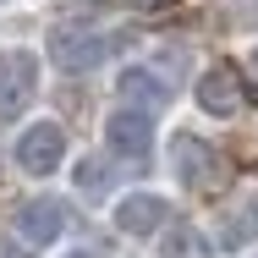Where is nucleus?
Segmentation results:
<instances>
[{
	"instance_id": "1",
	"label": "nucleus",
	"mask_w": 258,
	"mask_h": 258,
	"mask_svg": "<svg viewBox=\"0 0 258 258\" xmlns=\"http://www.w3.org/2000/svg\"><path fill=\"white\" fill-rule=\"evenodd\" d=\"M170 170H176L181 187H192V192H209V187L225 181V159L214 154L204 138H192V132H176V138H170Z\"/></svg>"
},
{
	"instance_id": "2",
	"label": "nucleus",
	"mask_w": 258,
	"mask_h": 258,
	"mask_svg": "<svg viewBox=\"0 0 258 258\" xmlns=\"http://www.w3.org/2000/svg\"><path fill=\"white\" fill-rule=\"evenodd\" d=\"M39 94V55L33 50H0V121H17Z\"/></svg>"
},
{
	"instance_id": "3",
	"label": "nucleus",
	"mask_w": 258,
	"mask_h": 258,
	"mask_svg": "<svg viewBox=\"0 0 258 258\" xmlns=\"http://www.w3.org/2000/svg\"><path fill=\"white\" fill-rule=\"evenodd\" d=\"M60 159H66V126H55V121H39L17 138V165L28 176H50L60 170Z\"/></svg>"
},
{
	"instance_id": "4",
	"label": "nucleus",
	"mask_w": 258,
	"mask_h": 258,
	"mask_svg": "<svg viewBox=\"0 0 258 258\" xmlns=\"http://www.w3.org/2000/svg\"><path fill=\"white\" fill-rule=\"evenodd\" d=\"M247 83L231 72V66H209L204 77H198V104H204L209 115H236V110H247Z\"/></svg>"
},
{
	"instance_id": "5",
	"label": "nucleus",
	"mask_w": 258,
	"mask_h": 258,
	"mask_svg": "<svg viewBox=\"0 0 258 258\" xmlns=\"http://www.w3.org/2000/svg\"><path fill=\"white\" fill-rule=\"evenodd\" d=\"M165 214H170V204H165L159 192H126V198L115 204V231H126V236H154L159 225H165Z\"/></svg>"
},
{
	"instance_id": "6",
	"label": "nucleus",
	"mask_w": 258,
	"mask_h": 258,
	"mask_svg": "<svg viewBox=\"0 0 258 258\" xmlns=\"http://www.w3.org/2000/svg\"><path fill=\"white\" fill-rule=\"evenodd\" d=\"M50 60L66 72H94L104 60V39L99 33H72V28H55L50 33Z\"/></svg>"
},
{
	"instance_id": "7",
	"label": "nucleus",
	"mask_w": 258,
	"mask_h": 258,
	"mask_svg": "<svg viewBox=\"0 0 258 258\" xmlns=\"http://www.w3.org/2000/svg\"><path fill=\"white\" fill-rule=\"evenodd\" d=\"M104 138H110V149L121 159H143L149 143H154V126H149L143 110H115V115L104 121Z\"/></svg>"
},
{
	"instance_id": "8",
	"label": "nucleus",
	"mask_w": 258,
	"mask_h": 258,
	"mask_svg": "<svg viewBox=\"0 0 258 258\" xmlns=\"http://www.w3.org/2000/svg\"><path fill=\"white\" fill-rule=\"evenodd\" d=\"M17 231H22L33 247H44V242H55V236L66 231V209L55 204V198H33V204L17 209Z\"/></svg>"
},
{
	"instance_id": "9",
	"label": "nucleus",
	"mask_w": 258,
	"mask_h": 258,
	"mask_svg": "<svg viewBox=\"0 0 258 258\" xmlns=\"http://www.w3.org/2000/svg\"><path fill=\"white\" fill-rule=\"evenodd\" d=\"M121 94L143 104V115H149V110H159V104L170 99V88L159 83V77L149 72V66H126V72H121Z\"/></svg>"
},
{
	"instance_id": "10",
	"label": "nucleus",
	"mask_w": 258,
	"mask_h": 258,
	"mask_svg": "<svg viewBox=\"0 0 258 258\" xmlns=\"http://www.w3.org/2000/svg\"><path fill=\"white\" fill-rule=\"evenodd\" d=\"M214 236H220V247H242L247 236H258V187H253L236 209H231V220H225Z\"/></svg>"
},
{
	"instance_id": "11",
	"label": "nucleus",
	"mask_w": 258,
	"mask_h": 258,
	"mask_svg": "<svg viewBox=\"0 0 258 258\" xmlns=\"http://www.w3.org/2000/svg\"><path fill=\"white\" fill-rule=\"evenodd\" d=\"M77 187H83L88 198H94V192H104V170L94 165V159H83V165H77Z\"/></svg>"
},
{
	"instance_id": "12",
	"label": "nucleus",
	"mask_w": 258,
	"mask_h": 258,
	"mask_svg": "<svg viewBox=\"0 0 258 258\" xmlns=\"http://www.w3.org/2000/svg\"><path fill=\"white\" fill-rule=\"evenodd\" d=\"M0 258H33V253H28L22 242H0Z\"/></svg>"
},
{
	"instance_id": "13",
	"label": "nucleus",
	"mask_w": 258,
	"mask_h": 258,
	"mask_svg": "<svg viewBox=\"0 0 258 258\" xmlns=\"http://www.w3.org/2000/svg\"><path fill=\"white\" fill-rule=\"evenodd\" d=\"M66 258H94V253H66Z\"/></svg>"
}]
</instances>
